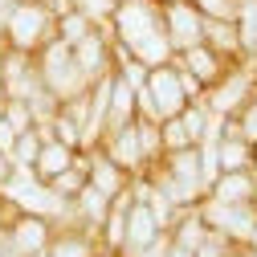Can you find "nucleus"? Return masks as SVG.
Here are the masks:
<instances>
[{
	"label": "nucleus",
	"instance_id": "obj_1",
	"mask_svg": "<svg viewBox=\"0 0 257 257\" xmlns=\"http://www.w3.org/2000/svg\"><path fill=\"white\" fill-rule=\"evenodd\" d=\"M102 25L118 49H131L151 33H164V0H110Z\"/></svg>",
	"mask_w": 257,
	"mask_h": 257
},
{
	"label": "nucleus",
	"instance_id": "obj_2",
	"mask_svg": "<svg viewBox=\"0 0 257 257\" xmlns=\"http://www.w3.org/2000/svg\"><path fill=\"white\" fill-rule=\"evenodd\" d=\"M33 61H37V74H41L45 90L53 94L57 102H70V98H78V94L90 90V82L82 78L78 61H74V49H70L66 41L53 37L49 45H41V49L33 53Z\"/></svg>",
	"mask_w": 257,
	"mask_h": 257
},
{
	"label": "nucleus",
	"instance_id": "obj_3",
	"mask_svg": "<svg viewBox=\"0 0 257 257\" xmlns=\"http://www.w3.org/2000/svg\"><path fill=\"white\" fill-rule=\"evenodd\" d=\"M0 212H5V241L21 253V257H37V253H45L49 249V241H53V220L49 216H41V212H21L13 200H5L0 196Z\"/></svg>",
	"mask_w": 257,
	"mask_h": 257
},
{
	"label": "nucleus",
	"instance_id": "obj_4",
	"mask_svg": "<svg viewBox=\"0 0 257 257\" xmlns=\"http://www.w3.org/2000/svg\"><path fill=\"white\" fill-rule=\"evenodd\" d=\"M5 37H9V49L33 57L41 45L53 41V17L37 5V0H21L13 9V17L5 21Z\"/></svg>",
	"mask_w": 257,
	"mask_h": 257
},
{
	"label": "nucleus",
	"instance_id": "obj_5",
	"mask_svg": "<svg viewBox=\"0 0 257 257\" xmlns=\"http://www.w3.org/2000/svg\"><path fill=\"white\" fill-rule=\"evenodd\" d=\"M74 61H78V70H82V78H86L90 86L102 82L106 74H114V66H118V45H114L110 29H106L102 21L74 45Z\"/></svg>",
	"mask_w": 257,
	"mask_h": 257
},
{
	"label": "nucleus",
	"instance_id": "obj_6",
	"mask_svg": "<svg viewBox=\"0 0 257 257\" xmlns=\"http://www.w3.org/2000/svg\"><path fill=\"white\" fill-rule=\"evenodd\" d=\"M253 74H257V66L241 61V66H233L212 90H204L200 102L208 106V114H216V118H233V114L253 98Z\"/></svg>",
	"mask_w": 257,
	"mask_h": 257
},
{
	"label": "nucleus",
	"instance_id": "obj_7",
	"mask_svg": "<svg viewBox=\"0 0 257 257\" xmlns=\"http://www.w3.org/2000/svg\"><path fill=\"white\" fill-rule=\"evenodd\" d=\"M196 208H200V216L208 224V233L224 237L229 245H245L253 224H257V204H216V200L204 196Z\"/></svg>",
	"mask_w": 257,
	"mask_h": 257
},
{
	"label": "nucleus",
	"instance_id": "obj_8",
	"mask_svg": "<svg viewBox=\"0 0 257 257\" xmlns=\"http://www.w3.org/2000/svg\"><path fill=\"white\" fill-rule=\"evenodd\" d=\"M143 86H147L151 102H155L159 122H164V118H176V114H184V106H192L188 90H184V74H180V66H176V61L147 70V82H143Z\"/></svg>",
	"mask_w": 257,
	"mask_h": 257
},
{
	"label": "nucleus",
	"instance_id": "obj_9",
	"mask_svg": "<svg viewBox=\"0 0 257 257\" xmlns=\"http://www.w3.org/2000/svg\"><path fill=\"white\" fill-rule=\"evenodd\" d=\"M164 33L176 53L192 49L204 41V17L188 5V0H164Z\"/></svg>",
	"mask_w": 257,
	"mask_h": 257
},
{
	"label": "nucleus",
	"instance_id": "obj_10",
	"mask_svg": "<svg viewBox=\"0 0 257 257\" xmlns=\"http://www.w3.org/2000/svg\"><path fill=\"white\" fill-rule=\"evenodd\" d=\"M0 74H5V98H17V102H29L45 86L37 74V61L29 53H17V49H9L0 57Z\"/></svg>",
	"mask_w": 257,
	"mask_h": 257
},
{
	"label": "nucleus",
	"instance_id": "obj_11",
	"mask_svg": "<svg viewBox=\"0 0 257 257\" xmlns=\"http://www.w3.org/2000/svg\"><path fill=\"white\" fill-rule=\"evenodd\" d=\"M176 66L192 78V82H196L200 90H212L224 74H229L233 70V61H224L220 53H212L204 41L200 45H192V49H184V53H176Z\"/></svg>",
	"mask_w": 257,
	"mask_h": 257
},
{
	"label": "nucleus",
	"instance_id": "obj_12",
	"mask_svg": "<svg viewBox=\"0 0 257 257\" xmlns=\"http://www.w3.org/2000/svg\"><path fill=\"white\" fill-rule=\"evenodd\" d=\"M86 180H90V188H98L102 196L114 200V196H122V192L131 188L135 176H126L102 147H86Z\"/></svg>",
	"mask_w": 257,
	"mask_h": 257
},
{
	"label": "nucleus",
	"instance_id": "obj_13",
	"mask_svg": "<svg viewBox=\"0 0 257 257\" xmlns=\"http://www.w3.org/2000/svg\"><path fill=\"white\" fill-rule=\"evenodd\" d=\"M94 147H102L114 164L126 172V176H143L147 172V164H143V151H139V135H135V122H126V126H118V131H106Z\"/></svg>",
	"mask_w": 257,
	"mask_h": 257
},
{
	"label": "nucleus",
	"instance_id": "obj_14",
	"mask_svg": "<svg viewBox=\"0 0 257 257\" xmlns=\"http://www.w3.org/2000/svg\"><path fill=\"white\" fill-rule=\"evenodd\" d=\"M131 196H135V192H131ZM155 237H164V224H159V216L151 212L147 200H131V208H126V237H122V253H118V257L147 249Z\"/></svg>",
	"mask_w": 257,
	"mask_h": 257
},
{
	"label": "nucleus",
	"instance_id": "obj_15",
	"mask_svg": "<svg viewBox=\"0 0 257 257\" xmlns=\"http://www.w3.org/2000/svg\"><path fill=\"white\" fill-rule=\"evenodd\" d=\"M208 200H216V204H257V168L220 172L208 188Z\"/></svg>",
	"mask_w": 257,
	"mask_h": 257
},
{
	"label": "nucleus",
	"instance_id": "obj_16",
	"mask_svg": "<svg viewBox=\"0 0 257 257\" xmlns=\"http://www.w3.org/2000/svg\"><path fill=\"white\" fill-rule=\"evenodd\" d=\"M49 257H98V233L82 229V224H53V241L45 249Z\"/></svg>",
	"mask_w": 257,
	"mask_h": 257
},
{
	"label": "nucleus",
	"instance_id": "obj_17",
	"mask_svg": "<svg viewBox=\"0 0 257 257\" xmlns=\"http://www.w3.org/2000/svg\"><path fill=\"white\" fill-rule=\"evenodd\" d=\"M126 122H135V86L126 82V78L118 74V66H114V74H110V102H106L102 135H106V131H118V126H126ZM102 135H98V139H102Z\"/></svg>",
	"mask_w": 257,
	"mask_h": 257
},
{
	"label": "nucleus",
	"instance_id": "obj_18",
	"mask_svg": "<svg viewBox=\"0 0 257 257\" xmlns=\"http://www.w3.org/2000/svg\"><path fill=\"white\" fill-rule=\"evenodd\" d=\"M131 188L122 192V196H114L110 200V212H106V220H102V229H98V249L102 253H122V237H126V208H131Z\"/></svg>",
	"mask_w": 257,
	"mask_h": 257
},
{
	"label": "nucleus",
	"instance_id": "obj_19",
	"mask_svg": "<svg viewBox=\"0 0 257 257\" xmlns=\"http://www.w3.org/2000/svg\"><path fill=\"white\" fill-rule=\"evenodd\" d=\"M78 155H82V151H74V147H66V143H57V139H45V143H41V155H37V164L29 168V172H33L41 184H49L53 176H61L66 168H74Z\"/></svg>",
	"mask_w": 257,
	"mask_h": 257
},
{
	"label": "nucleus",
	"instance_id": "obj_20",
	"mask_svg": "<svg viewBox=\"0 0 257 257\" xmlns=\"http://www.w3.org/2000/svg\"><path fill=\"white\" fill-rule=\"evenodd\" d=\"M168 237H172V245H176V249H188V253H196V249L208 241V224H204L200 208H184V212L172 220Z\"/></svg>",
	"mask_w": 257,
	"mask_h": 257
},
{
	"label": "nucleus",
	"instance_id": "obj_21",
	"mask_svg": "<svg viewBox=\"0 0 257 257\" xmlns=\"http://www.w3.org/2000/svg\"><path fill=\"white\" fill-rule=\"evenodd\" d=\"M204 45L212 53H220L224 61L241 66V37H237V21H204Z\"/></svg>",
	"mask_w": 257,
	"mask_h": 257
},
{
	"label": "nucleus",
	"instance_id": "obj_22",
	"mask_svg": "<svg viewBox=\"0 0 257 257\" xmlns=\"http://www.w3.org/2000/svg\"><path fill=\"white\" fill-rule=\"evenodd\" d=\"M98 21H102V17H94V13H90V9L82 5V9L66 13L61 21H53V37H57V41H66V45L74 49V45H78V41H82V37L90 33V29L98 25Z\"/></svg>",
	"mask_w": 257,
	"mask_h": 257
},
{
	"label": "nucleus",
	"instance_id": "obj_23",
	"mask_svg": "<svg viewBox=\"0 0 257 257\" xmlns=\"http://www.w3.org/2000/svg\"><path fill=\"white\" fill-rule=\"evenodd\" d=\"M86 184H90V180H86V151H82V155H78V164H74V168H66L61 176H53V180H49L45 188L53 192L57 200H66V204H74V200H78V192H82Z\"/></svg>",
	"mask_w": 257,
	"mask_h": 257
},
{
	"label": "nucleus",
	"instance_id": "obj_24",
	"mask_svg": "<svg viewBox=\"0 0 257 257\" xmlns=\"http://www.w3.org/2000/svg\"><path fill=\"white\" fill-rule=\"evenodd\" d=\"M237 37H241V57L257 66V0H241L237 9Z\"/></svg>",
	"mask_w": 257,
	"mask_h": 257
},
{
	"label": "nucleus",
	"instance_id": "obj_25",
	"mask_svg": "<svg viewBox=\"0 0 257 257\" xmlns=\"http://www.w3.org/2000/svg\"><path fill=\"white\" fill-rule=\"evenodd\" d=\"M49 135H45V126H33V131H25V135H17V143H13V164L21 168V172H29L37 164V155H41V143H45Z\"/></svg>",
	"mask_w": 257,
	"mask_h": 257
},
{
	"label": "nucleus",
	"instance_id": "obj_26",
	"mask_svg": "<svg viewBox=\"0 0 257 257\" xmlns=\"http://www.w3.org/2000/svg\"><path fill=\"white\" fill-rule=\"evenodd\" d=\"M180 122H184V131H188L192 147H196V143L208 135V126H212V114H208V106H204V102H192V106H184Z\"/></svg>",
	"mask_w": 257,
	"mask_h": 257
},
{
	"label": "nucleus",
	"instance_id": "obj_27",
	"mask_svg": "<svg viewBox=\"0 0 257 257\" xmlns=\"http://www.w3.org/2000/svg\"><path fill=\"white\" fill-rule=\"evenodd\" d=\"M0 118H5L17 135H25V131H33V126H37L29 102H17V98H5V102H0Z\"/></svg>",
	"mask_w": 257,
	"mask_h": 257
},
{
	"label": "nucleus",
	"instance_id": "obj_28",
	"mask_svg": "<svg viewBox=\"0 0 257 257\" xmlns=\"http://www.w3.org/2000/svg\"><path fill=\"white\" fill-rule=\"evenodd\" d=\"M204 21H237V9L241 0H188Z\"/></svg>",
	"mask_w": 257,
	"mask_h": 257
},
{
	"label": "nucleus",
	"instance_id": "obj_29",
	"mask_svg": "<svg viewBox=\"0 0 257 257\" xmlns=\"http://www.w3.org/2000/svg\"><path fill=\"white\" fill-rule=\"evenodd\" d=\"M159 143H164V155H168V151H184V147H192V139H188V131H184L180 114L159 122Z\"/></svg>",
	"mask_w": 257,
	"mask_h": 257
},
{
	"label": "nucleus",
	"instance_id": "obj_30",
	"mask_svg": "<svg viewBox=\"0 0 257 257\" xmlns=\"http://www.w3.org/2000/svg\"><path fill=\"white\" fill-rule=\"evenodd\" d=\"M233 122H237V135H241L249 147H257V94L233 114Z\"/></svg>",
	"mask_w": 257,
	"mask_h": 257
},
{
	"label": "nucleus",
	"instance_id": "obj_31",
	"mask_svg": "<svg viewBox=\"0 0 257 257\" xmlns=\"http://www.w3.org/2000/svg\"><path fill=\"white\" fill-rule=\"evenodd\" d=\"M37 5L53 17V21H61L66 13H74V9H82V0H37Z\"/></svg>",
	"mask_w": 257,
	"mask_h": 257
},
{
	"label": "nucleus",
	"instance_id": "obj_32",
	"mask_svg": "<svg viewBox=\"0 0 257 257\" xmlns=\"http://www.w3.org/2000/svg\"><path fill=\"white\" fill-rule=\"evenodd\" d=\"M224 253H229V241L216 237V233H208V241H204L196 253H192V257H224Z\"/></svg>",
	"mask_w": 257,
	"mask_h": 257
},
{
	"label": "nucleus",
	"instance_id": "obj_33",
	"mask_svg": "<svg viewBox=\"0 0 257 257\" xmlns=\"http://www.w3.org/2000/svg\"><path fill=\"white\" fill-rule=\"evenodd\" d=\"M172 253V237L164 233V237H155L147 249H139V253H126V257H168Z\"/></svg>",
	"mask_w": 257,
	"mask_h": 257
},
{
	"label": "nucleus",
	"instance_id": "obj_34",
	"mask_svg": "<svg viewBox=\"0 0 257 257\" xmlns=\"http://www.w3.org/2000/svg\"><path fill=\"white\" fill-rule=\"evenodd\" d=\"M17 176V164H13V155H0V192H5Z\"/></svg>",
	"mask_w": 257,
	"mask_h": 257
},
{
	"label": "nucleus",
	"instance_id": "obj_35",
	"mask_svg": "<svg viewBox=\"0 0 257 257\" xmlns=\"http://www.w3.org/2000/svg\"><path fill=\"white\" fill-rule=\"evenodd\" d=\"M21 5V0H0V29H5V21L13 17V9Z\"/></svg>",
	"mask_w": 257,
	"mask_h": 257
},
{
	"label": "nucleus",
	"instance_id": "obj_36",
	"mask_svg": "<svg viewBox=\"0 0 257 257\" xmlns=\"http://www.w3.org/2000/svg\"><path fill=\"white\" fill-rule=\"evenodd\" d=\"M224 257H257L249 245H229V253H224Z\"/></svg>",
	"mask_w": 257,
	"mask_h": 257
},
{
	"label": "nucleus",
	"instance_id": "obj_37",
	"mask_svg": "<svg viewBox=\"0 0 257 257\" xmlns=\"http://www.w3.org/2000/svg\"><path fill=\"white\" fill-rule=\"evenodd\" d=\"M245 245H249V249L257 253V224H253V233H249V241H245Z\"/></svg>",
	"mask_w": 257,
	"mask_h": 257
},
{
	"label": "nucleus",
	"instance_id": "obj_38",
	"mask_svg": "<svg viewBox=\"0 0 257 257\" xmlns=\"http://www.w3.org/2000/svg\"><path fill=\"white\" fill-rule=\"evenodd\" d=\"M9 53V37H5V29H0V57Z\"/></svg>",
	"mask_w": 257,
	"mask_h": 257
},
{
	"label": "nucleus",
	"instance_id": "obj_39",
	"mask_svg": "<svg viewBox=\"0 0 257 257\" xmlns=\"http://www.w3.org/2000/svg\"><path fill=\"white\" fill-rule=\"evenodd\" d=\"M168 257H192V253H188V249H176V245H172V253H168Z\"/></svg>",
	"mask_w": 257,
	"mask_h": 257
},
{
	"label": "nucleus",
	"instance_id": "obj_40",
	"mask_svg": "<svg viewBox=\"0 0 257 257\" xmlns=\"http://www.w3.org/2000/svg\"><path fill=\"white\" fill-rule=\"evenodd\" d=\"M0 102H5V74H0Z\"/></svg>",
	"mask_w": 257,
	"mask_h": 257
},
{
	"label": "nucleus",
	"instance_id": "obj_41",
	"mask_svg": "<svg viewBox=\"0 0 257 257\" xmlns=\"http://www.w3.org/2000/svg\"><path fill=\"white\" fill-rule=\"evenodd\" d=\"M0 229H5V212H0Z\"/></svg>",
	"mask_w": 257,
	"mask_h": 257
},
{
	"label": "nucleus",
	"instance_id": "obj_42",
	"mask_svg": "<svg viewBox=\"0 0 257 257\" xmlns=\"http://www.w3.org/2000/svg\"><path fill=\"white\" fill-rule=\"evenodd\" d=\"M98 257H114V253H98Z\"/></svg>",
	"mask_w": 257,
	"mask_h": 257
},
{
	"label": "nucleus",
	"instance_id": "obj_43",
	"mask_svg": "<svg viewBox=\"0 0 257 257\" xmlns=\"http://www.w3.org/2000/svg\"><path fill=\"white\" fill-rule=\"evenodd\" d=\"M37 257H49V253H37Z\"/></svg>",
	"mask_w": 257,
	"mask_h": 257
}]
</instances>
